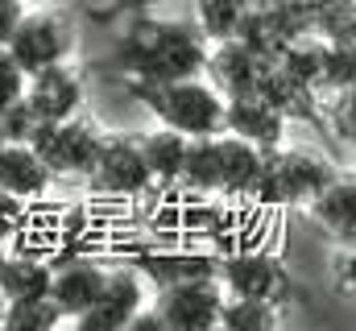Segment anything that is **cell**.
<instances>
[{"instance_id": "6da1fadb", "label": "cell", "mask_w": 356, "mask_h": 331, "mask_svg": "<svg viewBox=\"0 0 356 331\" xmlns=\"http://www.w3.org/2000/svg\"><path fill=\"white\" fill-rule=\"evenodd\" d=\"M116 63L129 71V79H195L207 63V38L186 21L137 17L116 42Z\"/></svg>"}, {"instance_id": "7a4b0ae2", "label": "cell", "mask_w": 356, "mask_h": 331, "mask_svg": "<svg viewBox=\"0 0 356 331\" xmlns=\"http://www.w3.org/2000/svg\"><path fill=\"white\" fill-rule=\"evenodd\" d=\"M129 91L166 124L182 137H216L224 129V95L203 79H129Z\"/></svg>"}, {"instance_id": "3957f363", "label": "cell", "mask_w": 356, "mask_h": 331, "mask_svg": "<svg viewBox=\"0 0 356 331\" xmlns=\"http://www.w3.org/2000/svg\"><path fill=\"white\" fill-rule=\"evenodd\" d=\"M29 145L38 150V158H42V166L50 174H79V178H88L99 150H104V133L95 124H88V120H79V116H67V120L38 124Z\"/></svg>"}, {"instance_id": "277c9868", "label": "cell", "mask_w": 356, "mask_h": 331, "mask_svg": "<svg viewBox=\"0 0 356 331\" xmlns=\"http://www.w3.org/2000/svg\"><path fill=\"white\" fill-rule=\"evenodd\" d=\"M75 50V33H71V21L58 17V13H46V8H25L21 25L13 29L8 38V54L17 58V67L25 75L42 71V67H54V63H67Z\"/></svg>"}, {"instance_id": "5b68a950", "label": "cell", "mask_w": 356, "mask_h": 331, "mask_svg": "<svg viewBox=\"0 0 356 331\" xmlns=\"http://www.w3.org/2000/svg\"><path fill=\"white\" fill-rule=\"evenodd\" d=\"M216 282L224 294H236V298H266V302H286L294 294V282L290 273L282 269L277 257L269 252H232L220 261L216 269Z\"/></svg>"}, {"instance_id": "8992f818", "label": "cell", "mask_w": 356, "mask_h": 331, "mask_svg": "<svg viewBox=\"0 0 356 331\" xmlns=\"http://www.w3.org/2000/svg\"><path fill=\"white\" fill-rule=\"evenodd\" d=\"M88 182L91 191L116 195V199H133V195H145L154 186L149 166L141 158V145L133 137H104V150L91 166Z\"/></svg>"}, {"instance_id": "52a82bcc", "label": "cell", "mask_w": 356, "mask_h": 331, "mask_svg": "<svg viewBox=\"0 0 356 331\" xmlns=\"http://www.w3.org/2000/svg\"><path fill=\"white\" fill-rule=\"evenodd\" d=\"M220 302H224L220 282H182L158 290L154 311L162 315L166 331H207L220 319Z\"/></svg>"}, {"instance_id": "ba28073f", "label": "cell", "mask_w": 356, "mask_h": 331, "mask_svg": "<svg viewBox=\"0 0 356 331\" xmlns=\"http://www.w3.org/2000/svg\"><path fill=\"white\" fill-rule=\"evenodd\" d=\"M141 298H145L141 273H137V269H112V273L104 277L99 298L91 302L75 323L83 331H124L133 323V315L141 311Z\"/></svg>"}, {"instance_id": "9c48e42d", "label": "cell", "mask_w": 356, "mask_h": 331, "mask_svg": "<svg viewBox=\"0 0 356 331\" xmlns=\"http://www.w3.org/2000/svg\"><path fill=\"white\" fill-rule=\"evenodd\" d=\"M25 104L38 112L42 124L50 120H67V116H79V104H83V79L67 67V63H54V67H42L25 79Z\"/></svg>"}, {"instance_id": "30bf717a", "label": "cell", "mask_w": 356, "mask_h": 331, "mask_svg": "<svg viewBox=\"0 0 356 331\" xmlns=\"http://www.w3.org/2000/svg\"><path fill=\"white\" fill-rule=\"evenodd\" d=\"M220 133H236V137L253 141L257 150H277L282 133H286V116L257 91L224 95V129Z\"/></svg>"}, {"instance_id": "8fae6325", "label": "cell", "mask_w": 356, "mask_h": 331, "mask_svg": "<svg viewBox=\"0 0 356 331\" xmlns=\"http://www.w3.org/2000/svg\"><path fill=\"white\" fill-rule=\"evenodd\" d=\"M266 63L269 58L253 54L245 42L224 38V42H207L203 75H211V87H216L220 95H245V91H257Z\"/></svg>"}, {"instance_id": "7c38bea8", "label": "cell", "mask_w": 356, "mask_h": 331, "mask_svg": "<svg viewBox=\"0 0 356 331\" xmlns=\"http://www.w3.org/2000/svg\"><path fill=\"white\" fill-rule=\"evenodd\" d=\"M266 150L236 133H216V195L224 199H249Z\"/></svg>"}, {"instance_id": "4fadbf2b", "label": "cell", "mask_w": 356, "mask_h": 331, "mask_svg": "<svg viewBox=\"0 0 356 331\" xmlns=\"http://www.w3.org/2000/svg\"><path fill=\"white\" fill-rule=\"evenodd\" d=\"M104 277H108V269H99L95 261H67V265L50 269V290L46 294L58 302L63 319H79L91 302L99 298Z\"/></svg>"}, {"instance_id": "5bb4252c", "label": "cell", "mask_w": 356, "mask_h": 331, "mask_svg": "<svg viewBox=\"0 0 356 331\" xmlns=\"http://www.w3.org/2000/svg\"><path fill=\"white\" fill-rule=\"evenodd\" d=\"M307 211H311V220H315L332 241L353 245V228H356V186H353V174H336L319 195H311V199H307Z\"/></svg>"}, {"instance_id": "9a60e30c", "label": "cell", "mask_w": 356, "mask_h": 331, "mask_svg": "<svg viewBox=\"0 0 356 331\" xmlns=\"http://www.w3.org/2000/svg\"><path fill=\"white\" fill-rule=\"evenodd\" d=\"M50 178L54 174L42 166L38 150L29 141H0V191H8V195L29 203V199L46 195Z\"/></svg>"}, {"instance_id": "2e32d148", "label": "cell", "mask_w": 356, "mask_h": 331, "mask_svg": "<svg viewBox=\"0 0 356 331\" xmlns=\"http://www.w3.org/2000/svg\"><path fill=\"white\" fill-rule=\"evenodd\" d=\"M277 162H282L286 186H290V203H307L311 195H319L336 178V166L311 150H282L277 145Z\"/></svg>"}, {"instance_id": "e0dca14e", "label": "cell", "mask_w": 356, "mask_h": 331, "mask_svg": "<svg viewBox=\"0 0 356 331\" xmlns=\"http://www.w3.org/2000/svg\"><path fill=\"white\" fill-rule=\"evenodd\" d=\"M220 261L203 257V252H162V257H145V273L162 286H182V282H216Z\"/></svg>"}, {"instance_id": "ac0fdd59", "label": "cell", "mask_w": 356, "mask_h": 331, "mask_svg": "<svg viewBox=\"0 0 356 331\" xmlns=\"http://www.w3.org/2000/svg\"><path fill=\"white\" fill-rule=\"evenodd\" d=\"M186 141H191V137H182V133L166 129V124H162L158 133H145V137L137 141L154 182H178V174H182V158H186Z\"/></svg>"}, {"instance_id": "d6986e66", "label": "cell", "mask_w": 356, "mask_h": 331, "mask_svg": "<svg viewBox=\"0 0 356 331\" xmlns=\"http://www.w3.org/2000/svg\"><path fill=\"white\" fill-rule=\"evenodd\" d=\"M50 269L42 257H4V269H0V298L13 302V298H33V294H46L50 290Z\"/></svg>"}, {"instance_id": "ffe728a7", "label": "cell", "mask_w": 356, "mask_h": 331, "mask_svg": "<svg viewBox=\"0 0 356 331\" xmlns=\"http://www.w3.org/2000/svg\"><path fill=\"white\" fill-rule=\"evenodd\" d=\"M273 323H277V302L236 298V294H224L220 319H216V328H224V331H269Z\"/></svg>"}, {"instance_id": "44dd1931", "label": "cell", "mask_w": 356, "mask_h": 331, "mask_svg": "<svg viewBox=\"0 0 356 331\" xmlns=\"http://www.w3.org/2000/svg\"><path fill=\"white\" fill-rule=\"evenodd\" d=\"M245 13H249V0H195V29L207 42H224V38H236Z\"/></svg>"}, {"instance_id": "7402d4cb", "label": "cell", "mask_w": 356, "mask_h": 331, "mask_svg": "<svg viewBox=\"0 0 356 331\" xmlns=\"http://www.w3.org/2000/svg\"><path fill=\"white\" fill-rule=\"evenodd\" d=\"M58 323H63V311H58V302L50 294L4 302V328H13V331H50Z\"/></svg>"}, {"instance_id": "603a6c76", "label": "cell", "mask_w": 356, "mask_h": 331, "mask_svg": "<svg viewBox=\"0 0 356 331\" xmlns=\"http://www.w3.org/2000/svg\"><path fill=\"white\" fill-rule=\"evenodd\" d=\"M178 182H186L199 195H216V137H191Z\"/></svg>"}, {"instance_id": "cb8c5ba5", "label": "cell", "mask_w": 356, "mask_h": 331, "mask_svg": "<svg viewBox=\"0 0 356 331\" xmlns=\"http://www.w3.org/2000/svg\"><path fill=\"white\" fill-rule=\"evenodd\" d=\"M38 124H42V120H38V112L25 104V95L0 108V141H29V137L38 133Z\"/></svg>"}, {"instance_id": "d4e9b609", "label": "cell", "mask_w": 356, "mask_h": 331, "mask_svg": "<svg viewBox=\"0 0 356 331\" xmlns=\"http://www.w3.org/2000/svg\"><path fill=\"white\" fill-rule=\"evenodd\" d=\"M25 79H29V75L17 67V58L8 54V46H0V108L25 95Z\"/></svg>"}, {"instance_id": "484cf974", "label": "cell", "mask_w": 356, "mask_h": 331, "mask_svg": "<svg viewBox=\"0 0 356 331\" xmlns=\"http://www.w3.org/2000/svg\"><path fill=\"white\" fill-rule=\"evenodd\" d=\"M21 224H25V199H17V195L0 191V241H4V236H13Z\"/></svg>"}, {"instance_id": "4316f807", "label": "cell", "mask_w": 356, "mask_h": 331, "mask_svg": "<svg viewBox=\"0 0 356 331\" xmlns=\"http://www.w3.org/2000/svg\"><path fill=\"white\" fill-rule=\"evenodd\" d=\"M21 17H25V0H0V46H8Z\"/></svg>"}, {"instance_id": "83f0119b", "label": "cell", "mask_w": 356, "mask_h": 331, "mask_svg": "<svg viewBox=\"0 0 356 331\" xmlns=\"http://www.w3.org/2000/svg\"><path fill=\"white\" fill-rule=\"evenodd\" d=\"M124 13H141V8H149V4H162V0H116Z\"/></svg>"}, {"instance_id": "f1b7e54d", "label": "cell", "mask_w": 356, "mask_h": 331, "mask_svg": "<svg viewBox=\"0 0 356 331\" xmlns=\"http://www.w3.org/2000/svg\"><path fill=\"white\" fill-rule=\"evenodd\" d=\"M249 4H253V8H282L286 0H249Z\"/></svg>"}, {"instance_id": "f546056e", "label": "cell", "mask_w": 356, "mask_h": 331, "mask_svg": "<svg viewBox=\"0 0 356 331\" xmlns=\"http://www.w3.org/2000/svg\"><path fill=\"white\" fill-rule=\"evenodd\" d=\"M0 328H4V298H0Z\"/></svg>"}, {"instance_id": "4dcf8cb0", "label": "cell", "mask_w": 356, "mask_h": 331, "mask_svg": "<svg viewBox=\"0 0 356 331\" xmlns=\"http://www.w3.org/2000/svg\"><path fill=\"white\" fill-rule=\"evenodd\" d=\"M4 257H8V252H4V245H0V269H4Z\"/></svg>"}]
</instances>
